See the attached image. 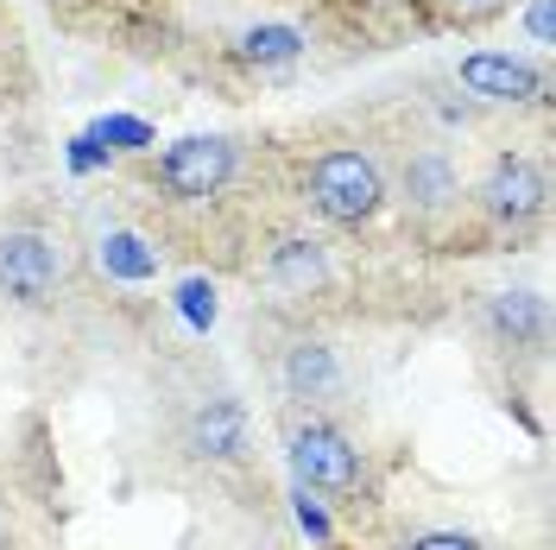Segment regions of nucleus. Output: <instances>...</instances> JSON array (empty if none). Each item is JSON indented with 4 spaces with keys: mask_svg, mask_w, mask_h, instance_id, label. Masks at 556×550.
Masks as SVG:
<instances>
[{
    "mask_svg": "<svg viewBox=\"0 0 556 550\" xmlns=\"http://www.w3.org/2000/svg\"><path fill=\"white\" fill-rule=\"evenodd\" d=\"M278 437H285V462L298 487H311L336 507H361L367 493V455L342 430V417L323 412H278Z\"/></svg>",
    "mask_w": 556,
    "mask_h": 550,
    "instance_id": "1",
    "label": "nucleus"
},
{
    "mask_svg": "<svg viewBox=\"0 0 556 550\" xmlns=\"http://www.w3.org/2000/svg\"><path fill=\"white\" fill-rule=\"evenodd\" d=\"M386 203V165L367 146H323L304 172V209L329 228H367Z\"/></svg>",
    "mask_w": 556,
    "mask_h": 550,
    "instance_id": "2",
    "label": "nucleus"
},
{
    "mask_svg": "<svg viewBox=\"0 0 556 550\" xmlns=\"http://www.w3.org/2000/svg\"><path fill=\"white\" fill-rule=\"evenodd\" d=\"M76 278V253L58 228L38 222H0V304L51 310Z\"/></svg>",
    "mask_w": 556,
    "mask_h": 550,
    "instance_id": "3",
    "label": "nucleus"
},
{
    "mask_svg": "<svg viewBox=\"0 0 556 550\" xmlns=\"http://www.w3.org/2000/svg\"><path fill=\"white\" fill-rule=\"evenodd\" d=\"M172 455L184 468H197V475H235V468H247V455H253V417H247V405L228 386L190 399L172 424Z\"/></svg>",
    "mask_w": 556,
    "mask_h": 550,
    "instance_id": "4",
    "label": "nucleus"
},
{
    "mask_svg": "<svg viewBox=\"0 0 556 550\" xmlns=\"http://www.w3.org/2000/svg\"><path fill=\"white\" fill-rule=\"evenodd\" d=\"M273 386H278V412H323L336 417L354 392V374H348L342 348L316 329H291L285 342L273 348Z\"/></svg>",
    "mask_w": 556,
    "mask_h": 550,
    "instance_id": "5",
    "label": "nucleus"
},
{
    "mask_svg": "<svg viewBox=\"0 0 556 550\" xmlns=\"http://www.w3.org/2000/svg\"><path fill=\"white\" fill-rule=\"evenodd\" d=\"M241 172V146L222 134H190L177 139L172 152L152 165V184L165 190V203H184V209H203L215 197H228V184Z\"/></svg>",
    "mask_w": 556,
    "mask_h": 550,
    "instance_id": "6",
    "label": "nucleus"
},
{
    "mask_svg": "<svg viewBox=\"0 0 556 550\" xmlns=\"http://www.w3.org/2000/svg\"><path fill=\"white\" fill-rule=\"evenodd\" d=\"M544 203H551V177H544V165H538L531 152H500L481 172V184H475L481 222L506 228V235L538 228V222H544Z\"/></svg>",
    "mask_w": 556,
    "mask_h": 550,
    "instance_id": "7",
    "label": "nucleus"
},
{
    "mask_svg": "<svg viewBox=\"0 0 556 550\" xmlns=\"http://www.w3.org/2000/svg\"><path fill=\"white\" fill-rule=\"evenodd\" d=\"M386 197H399V209H405V222H417V228H443V222H455L462 215V172H455V159L443 152V146H412L405 152V165H399V184H386Z\"/></svg>",
    "mask_w": 556,
    "mask_h": 550,
    "instance_id": "8",
    "label": "nucleus"
},
{
    "mask_svg": "<svg viewBox=\"0 0 556 550\" xmlns=\"http://www.w3.org/2000/svg\"><path fill=\"white\" fill-rule=\"evenodd\" d=\"M481 336L486 348H506V354H544L551 342V310L538 291H486L481 298Z\"/></svg>",
    "mask_w": 556,
    "mask_h": 550,
    "instance_id": "9",
    "label": "nucleus"
},
{
    "mask_svg": "<svg viewBox=\"0 0 556 550\" xmlns=\"http://www.w3.org/2000/svg\"><path fill=\"white\" fill-rule=\"evenodd\" d=\"M462 89L468 96H481V102H544V64L538 58H513V51H475V58H462Z\"/></svg>",
    "mask_w": 556,
    "mask_h": 550,
    "instance_id": "10",
    "label": "nucleus"
},
{
    "mask_svg": "<svg viewBox=\"0 0 556 550\" xmlns=\"http://www.w3.org/2000/svg\"><path fill=\"white\" fill-rule=\"evenodd\" d=\"M260 278L285 298H316L329 285V247L316 235H278L266 247V260H260Z\"/></svg>",
    "mask_w": 556,
    "mask_h": 550,
    "instance_id": "11",
    "label": "nucleus"
},
{
    "mask_svg": "<svg viewBox=\"0 0 556 550\" xmlns=\"http://www.w3.org/2000/svg\"><path fill=\"white\" fill-rule=\"evenodd\" d=\"M304 45H311V38L298 33V26H285V20H260V26H247V33L235 38V58L253 64V70H278V64H298Z\"/></svg>",
    "mask_w": 556,
    "mask_h": 550,
    "instance_id": "12",
    "label": "nucleus"
},
{
    "mask_svg": "<svg viewBox=\"0 0 556 550\" xmlns=\"http://www.w3.org/2000/svg\"><path fill=\"white\" fill-rule=\"evenodd\" d=\"M392 550H493L481 532H462V525H405Z\"/></svg>",
    "mask_w": 556,
    "mask_h": 550,
    "instance_id": "13",
    "label": "nucleus"
},
{
    "mask_svg": "<svg viewBox=\"0 0 556 550\" xmlns=\"http://www.w3.org/2000/svg\"><path fill=\"white\" fill-rule=\"evenodd\" d=\"M531 33L538 45H551V0H531Z\"/></svg>",
    "mask_w": 556,
    "mask_h": 550,
    "instance_id": "14",
    "label": "nucleus"
},
{
    "mask_svg": "<svg viewBox=\"0 0 556 550\" xmlns=\"http://www.w3.org/2000/svg\"><path fill=\"white\" fill-rule=\"evenodd\" d=\"M0 550H13V518H7V500H0Z\"/></svg>",
    "mask_w": 556,
    "mask_h": 550,
    "instance_id": "15",
    "label": "nucleus"
},
{
    "mask_svg": "<svg viewBox=\"0 0 556 550\" xmlns=\"http://www.w3.org/2000/svg\"><path fill=\"white\" fill-rule=\"evenodd\" d=\"M455 7H468V13H481V7H493V0H455Z\"/></svg>",
    "mask_w": 556,
    "mask_h": 550,
    "instance_id": "16",
    "label": "nucleus"
}]
</instances>
